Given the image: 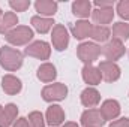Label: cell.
I'll list each match as a JSON object with an SVG mask.
<instances>
[{"label": "cell", "mask_w": 129, "mask_h": 127, "mask_svg": "<svg viewBox=\"0 0 129 127\" xmlns=\"http://www.w3.org/2000/svg\"><path fill=\"white\" fill-rule=\"evenodd\" d=\"M24 55L17 48L5 45L0 48V66L8 72H15L23 66Z\"/></svg>", "instance_id": "obj_1"}, {"label": "cell", "mask_w": 129, "mask_h": 127, "mask_svg": "<svg viewBox=\"0 0 129 127\" xmlns=\"http://www.w3.org/2000/svg\"><path fill=\"white\" fill-rule=\"evenodd\" d=\"M33 36L35 33L29 26H17L15 29H12L9 33L5 34V39L8 40V43L14 46H23L32 43Z\"/></svg>", "instance_id": "obj_2"}, {"label": "cell", "mask_w": 129, "mask_h": 127, "mask_svg": "<svg viewBox=\"0 0 129 127\" xmlns=\"http://www.w3.org/2000/svg\"><path fill=\"white\" fill-rule=\"evenodd\" d=\"M77 55L84 64H92L101 55V46L95 42H81L77 46Z\"/></svg>", "instance_id": "obj_3"}, {"label": "cell", "mask_w": 129, "mask_h": 127, "mask_svg": "<svg viewBox=\"0 0 129 127\" xmlns=\"http://www.w3.org/2000/svg\"><path fill=\"white\" fill-rule=\"evenodd\" d=\"M42 99L48 103L51 102H60L64 100L68 96V87L62 82H54V84H48L42 88Z\"/></svg>", "instance_id": "obj_4"}, {"label": "cell", "mask_w": 129, "mask_h": 127, "mask_svg": "<svg viewBox=\"0 0 129 127\" xmlns=\"http://www.w3.org/2000/svg\"><path fill=\"white\" fill-rule=\"evenodd\" d=\"M24 54L38 60H48L51 55V46L45 40H33L32 43L26 46Z\"/></svg>", "instance_id": "obj_5"}, {"label": "cell", "mask_w": 129, "mask_h": 127, "mask_svg": "<svg viewBox=\"0 0 129 127\" xmlns=\"http://www.w3.org/2000/svg\"><path fill=\"white\" fill-rule=\"evenodd\" d=\"M101 54L107 58V61H114L125 55V45L116 39L108 40L104 46H101Z\"/></svg>", "instance_id": "obj_6"}, {"label": "cell", "mask_w": 129, "mask_h": 127, "mask_svg": "<svg viewBox=\"0 0 129 127\" xmlns=\"http://www.w3.org/2000/svg\"><path fill=\"white\" fill-rule=\"evenodd\" d=\"M51 43L56 51H64L69 45V32L63 24H56L51 30Z\"/></svg>", "instance_id": "obj_7"}, {"label": "cell", "mask_w": 129, "mask_h": 127, "mask_svg": "<svg viewBox=\"0 0 129 127\" xmlns=\"http://www.w3.org/2000/svg\"><path fill=\"white\" fill-rule=\"evenodd\" d=\"M98 69H99V72L102 75V79L107 81V82H116L120 78V75H122V70H120L119 64L114 63V61L104 60V61L99 63Z\"/></svg>", "instance_id": "obj_8"}, {"label": "cell", "mask_w": 129, "mask_h": 127, "mask_svg": "<svg viewBox=\"0 0 129 127\" xmlns=\"http://www.w3.org/2000/svg\"><path fill=\"white\" fill-rule=\"evenodd\" d=\"M120 111H122L120 103L117 100H114V99L105 100L99 108V112H101V115L104 117L105 121H114L120 115Z\"/></svg>", "instance_id": "obj_9"}, {"label": "cell", "mask_w": 129, "mask_h": 127, "mask_svg": "<svg viewBox=\"0 0 129 127\" xmlns=\"http://www.w3.org/2000/svg\"><path fill=\"white\" fill-rule=\"evenodd\" d=\"M81 124L83 127H102L107 121L104 120V117L101 115L99 109H86L81 114Z\"/></svg>", "instance_id": "obj_10"}, {"label": "cell", "mask_w": 129, "mask_h": 127, "mask_svg": "<svg viewBox=\"0 0 129 127\" xmlns=\"http://www.w3.org/2000/svg\"><path fill=\"white\" fill-rule=\"evenodd\" d=\"M64 111L60 105H51L48 109H47V114H45V123L50 127H57L62 126L64 123Z\"/></svg>", "instance_id": "obj_11"}, {"label": "cell", "mask_w": 129, "mask_h": 127, "mask_svg": "<svg viewBox=\"0 0 129 127\" xmlns=\"http://www.w3.org/2000/svg\"><path fill=\"white\" fill-rule=\"evenodd\" d=\"M2 90L6 94L15 96L23 90V82L20 78H17L14 75H5L2 78Z\"/></svg>", "instance_id": "obj_12"}, {"label": "cell", "mask_w": 129, "mask_h": 127, "mask_svg": "<svg viewBox=\"0 0 129 127\" xmlns=\"http://www.w3.org/2000/svg\"><path fill=\"white\" fill-rule=\"evenodd\" d=\"M80 99H81L83 106H86L87 109H93V108H96L98 105H99V102H101V93L98 91L95 87H87V88L83 90Z\"/></svg>", "instance_id": "obj_13"}, {"label": "cell", "mask_w": 129, "mask_h": 127, "mask_svg": "<svg viewBox=\"0 0 129 127\" xmlns=\"http://www.w3.org/2000/svg\"><path fill=\"white\" fill-rule=\"evenodd\" d=\"M35 9L39 14V17L51 18L56 15V12L59 9V3L53 2V0H38V2H35Z\"/></svg>", "instance_id": "obj_14"}, {"label": "cell", "mask_w": 129, "mask_h": 127, "mask_svg": "<svg viewBox=\"0 0 129 127\" xmlns=\"http://www.w3.org/2000/svg\"><path fill=\"white\" fill-rule=\"evenodd\" d=\"M92 20L96 26H107L110 23H113L114 18V8H105V9H93L92 11Z\"/></svg>", "instance_id": "obj_15"}, {"label": "cell", "mask_w": 129, "mask_h": 127, "mask_svg": "<svg viewBox=\"0 0 129 127\" xmlns=\"http://www.w3.org/2000/svg\"><path fill=\"white\" fill-rule=\"evenodd\" d=\"M81 76H83V81L86 84H89L90 87H95L98 84H101V81H102V75H101L99 69L95 67L93 64H84V67L81 70Z\"/></svg>", "instance_id": "obj_16"}, {"label": "cell", "mask_w": 129, "mask_h": 127, "mask_svg": "<svg viewBox=\"0 0 129 127\" xmlns=\"http://www.w3.org/2000/svg\"><path fill=\"white\" fill-rule=\"evenodd\" d=\"M36 76L41 82H53L56 78H57V70H56V66L51 63H42L38 67V72H36Z\"/></svg>", "instance_id": "obj_17"}, {"label": "cell", "mask_w": 129, "mask_h": 127, "mask_svg": "<svg viewBox=\"0 0 129 127\" xmlns=\"http://www.w3.org/2000/svg\"><path fill=\"white\" fill-rule=\"evenodd\" d=\"M92 29H93V24H90L87 20H80L72 26V36L78 40H83L86 37H90Z\"/></svg>", "instance_id": "obj_18"}, {"label": "cell", "mask_w": 129, "mask_h": 127, "mask_svg": "<svg viewBox=\"0 0 129 127\" xmlns=\"http://www.w3.org/2000/svg\"><path fill=\"white\" fill-rule=\"evenodd\" d=\"M30 23H32L33 29H35L38 33H41V34L48 33L50 30H53V27L56 26V23H54L53 18H45V17H39V15L32 17Z\"/></svg>", "instance_id": "obj_19"}, {"label": "cell", "mask_w": 129, "mask_h": 127, "mask_svg": "<svg viewBox=\"0 0 129 127\" xmlns=\"http://www.w3.org/2000/svg\"><path fill=\"white\" fill-rule=\"evenodd\" d=\"M92 3L89 0H75L72 3V14L81 20H86L92 15Z\"/></svg>", "instance_id": "obj_20"}, {"label": "cell", "mask_w": 129, "mask_h": 127, "mask_svg": "<svg viewBox=\"0 0 129 127\" xmlns=\"http://www.w3.org/2000/svg\"><path fill=\"white\" fill-rule=\"evenodd\" d=\"M18 24V17L15 12H5L0 21V34H6Z\"/></svg>", "instance_id": "obj_21"}, {"label": "cell", "mask_w": 129, "mask_h": 127, "mask_svg": "<svg viewBox=\"0 0 129 127\" xmlns=\"http://www.w3.org/2000/svg\"><path fill=\"white\" fill-rule=\"evenodd\" d=\"M111 34H113V39L119 40V42H125L129 39V24L128 23H116L113 26V30H111Z\"/></svg>", "instance_id": "obj_22"}, {"label": "cell", "mask_w": 129, "mask_h": 127, "mask_svg": "<svg viewBox=\"0 0 129 127\" xmlns=\"http://www.w3.org/2000/svg\"><path fill=\"white\" fill-rule=\"evenodd\" d=\"M90 37H92L95 42H99V43L108 42L110 37H111V30H110L107 26H93Z\"/></svg>", "instance_id": "obj_23"}, {"label": "cell", "mask_w": 129, "mask_h": 127, "mask_svg": "<svg viewBox=\"0 0 129 127\" xmlns=\"http://www.w3.org/2000/svg\"><path fill=\"white\" fill-rule=\"evenodd\" d=\"M27 121H29L30 127H45V118H44L42 112H39V111L30 112L27 117Z\"/></svg>", "instance_id": "obj_24"}, {"label": "cell", "mask_w": 129, "mask_h": 127, "mask_svg": "<svg viewBox=\"0 0 129 127\" xmlns=\"http://www.w3.org/2000/svg\"><path fill=\"white\" fill-rule=\"evenodd\" d=\"M116 12L117 15L125 20V21H129V0H122L116 5Z\"/></svg>", "instance_id": "obj_25"}, {"label": "cell", "mask_w": 129, "mask_h": 127, "mask_svg": "<svg viewBox=\"0 0 129 127\" xmlns=\"http://www.w3.org/2000/svg\"><path fill=\"white\" fill-rule=\"evenodd\" d=\"M30 0H11L9 6L12 8L14 12H24L30 8Z\"/></svg>", "instance_id": "obj_26"}, {"label": "cell", "mask_w": 129, "mask_h": 127, "mask_svg": "<svg viewBox=\"0 0 129 127\" xmlns=\"http://www.w3.org/2000/svg\"><path fill=\"white\" fill-rule=\"evenodd\" d=\"M5 114H6L8 120L14 124L18 120V108H17V105L15 103H8L5 106Z\"/></svg>", "instance_id": "obj_27"}, {"label": "cell", "mask_w": 129, "mask_h": 127, "mask_svg": "<svg viewBox=\"0 0 129 127\" xmlns=\"http://www.w3.org/2000/svg\"><path fill=\"white\" fill-rule=\"evenodd\" d=\"M0 127H12V123L8 120L6 114H5V106L0 105Z\"/></svg>", "instance_id": "obj_28"}, {"label": "cell", "mask_w": 129, "mask_h": 127, "mask_svg": "<svg viewBox=\"0 0 129 127\" xmlns=\"http://www.w3.org/2000/svg\"><path fill=\"white\" fill-rule=\"evenodd\" d=\"M110 127H129V118L123 117V118L114 120V121L110 123Z\"/></svg>", "instance_id": "obj_29"}, {"label": "cell", "mask_w": 129, "mask_h": 127, "mask_svg": "<svg viewBox=\"0 0 129 127\" xmlns=\"http://www.w3.org/2000/svg\"><path fill=\"white\" fill-rule=\"evenodd\" d=\"M99 9H105V8H114V2H102V0H95L93 3Z\"/></svg>", "instance_id": "obj_30"}, {"label": "cell", "mask_w": 129, "mask_h": 127, "mask_svg": "<svg viewBox=\"0 0 129 127\" xmlns=\"http://www.w3.org/2000/svg\"><path fill=\"white\" fill-rule=\"evenodd\" d=\"M12 127H30V124H29V121H27V118H24V117H20L14 124H12Z\"/></svg>", "instance_id": "obj_31"}, {"label": "cell", "mask_w": 129, "mask_h": 127, "mask_svg": "<svg viewBox=\"0 0 129 127\" xmlns=\"http://www.w3.org/2000/svg\"><path fill=\"white\" fill-rule=\"evenodd\" d=\"M62 127H80L77 123H74V121H68V123H63Z\"/></svg>", "instance_id": "obj_32"}, {"label": "cell", "mask_w": 129, "mask_h": 127, "mask_svg": "<svg viewBox=\"0 0 129 127\" xmlns=\"http://www.w3.org/2000/svg\"><path fill=\"white\" fill-rule=\"evenodd\" d=\"M2 17H3V11H2V8H0V21H2Z\"/></svg>", "instance_id": "obj_33"}]
</instances>
